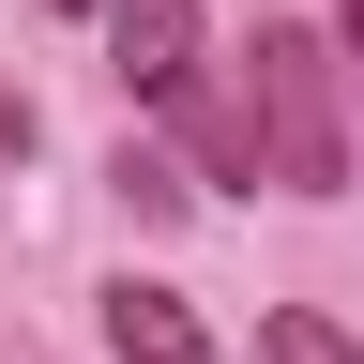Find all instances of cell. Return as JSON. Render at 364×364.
<instances>
[{
	"label": "cell",
	"mask_w": 364,
	"mask_h": 364,
	"mask_svg": "<svg viewBox=\"0 0 364 364\" xmlns=\"http://www.w3.org/2000/svg\"><path fill=\"white\" fill-rule=\"evenodd\" d=\"M334 46H349V91H364V0H334Z\"/></svg>",
	"instance_id": "5b68a950"
},
{
	"label": "cell",
	"mask_w": 364,
	"mask_h": 364,
	"mask_svg": "<svg viewBox=\"0 0 364 364\" xmlns=\"http://www.w3.org/2000/svg\"><path fill=\"white\" fill-rule=\"evenodd\" d=\"M46 16H91V0H46Z\"/></svg>",
	"instance_id": "8992f818"
},
{
	"label": "cell",
	"mask_w": 364,
	"mask_h": 364,
	"mask_svg": "<svg viewBox=\"0 0 364 364\" xmlns=\"http://www.w3.org/2000/svg\"><path fill=\"white\" fill-rule=\"evenodd\" d=\"M243 152L289 182V198H349V46L334 31H289V16H258V46H243Z\"/></svg>",
	"instance_id": "6da1fadb"
},
{
	"label": "cell",
	"mask_w": 364,
	"mask_h": 364,
	"mask_svg": "<svg viewBox=\"0 0 364 364\" xmlns=\"http://www.w3.org/2000/svg\"><path fill=\"white\" fill-rule=\"evenodd\" d=\"M258 364H364V349H349L318 304H273V318H258Z\"/></svg>",
	"instance_id": "277c9868"
},
{
	"label": "cell",
	"mask_w": 364,
	"mask_h": 364,
	"mask_svg": "<svg viewBox=\"0 0 364 364\" xmlns=\"http://www.w3.org/2000/svg\"><path fill=\"white\" fill-rule=\"evenodd\" d=\"M107 349H122V364H228L167 273H122V289H107Z\"/></svg>",
	"instance_id": "3957f363"
},
{
	"label": "cell",
	"mask_w": 364,
	"mask_h": 364,
	"mask_svg": "<svg viewBox=\"0 0 364 364\" xmlns=\"http://www.w3.org/2000/svg\"><path fill=\"white\" fill-rule=\"evenodd\" d=\"M107 76L198 122V0H107Z\"/></svg>",
	"instance_id": "7a4b0ae2"
}]
</instances>
